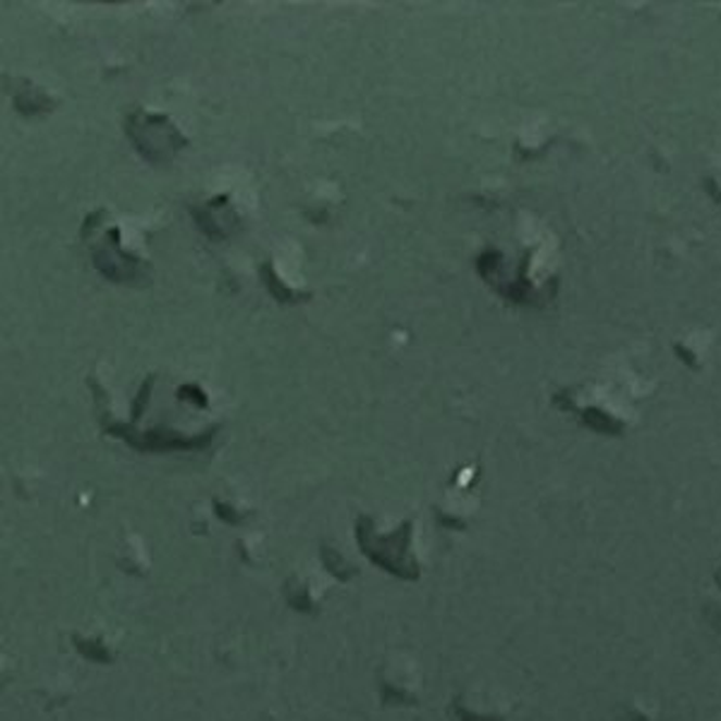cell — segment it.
Segmentation results:
<instances>
[{
  "label": "cell",
  "instance_id": "cell-1",
  "mask_svg": "<svg viewBox=\"0 0 721 721\" xmlns=\"http://www.w3.org/2000/svg\"><path fill=\"white\" fill-rule=\"evenodd\" d=\"M125 133L137 147V152L154 164L169 162L181 147H186V137L176 130V125H171L166 116H154V113L133 111Z\"/></svg>",
  "mask_w": 721,
  "mask_h": 721
},
{
  "label": "cell",
  "instance_id": "cell-5",
  "mask_svg": "<svg viewBox=\"0 0 721 721\" xmlns=\"http://www.w3.org/2000/svg\"><path fill=\"white\" fill-rule=\"evenodd\" d=\"M181 399H190V402H196L198 407H208V397L200 390L198 385H183L178 390Z\"/></svg>",
  "mask_w": 721,
  "mask_h": 721
},
{
  "label": "cell",
  "instance_id": "cell-6",
  "mask_svg": "<svg viewBox=\"0 0 721 721\" xmlns=\"http://www.w3.org/2000/svg\"><path fill=\"white\" fill-rule=\"evenodd\" d=\"M152 383H154V377L150 375V377H147V385H142V390H140V395H137V399H135V405H133V421H137V419H140V417H142V407L147 405V399H150V390H152Z\"/></svg>",
  "mask_w": 721,
  "mask_h": 721
},
{
  "label": "cell",
  "instance_id": "cell-3",
  "mask_svg": "<svg viewBox=\"0 0 721 721\" xmlns=\"http://www.w3.org/2000/svg\"><path fill=\"white\" fill-rule=\"evenodd\" d=\"M95 265L107 279L113 282H128L142 274V262L121 250V228H111L107 246L95 253Z\"/></svg>",
  "mask_w": 721,
  "mask_h": 721
},
{
  "label": "cell",
  "instance_id": "cell-2",
  "mask_svg": "<svg viewBox=\"0 0 721 721\" xmlns=\"http://www.w3.org/2000/svg\"><path fill=\"white\" fill-rule=\"evenodd\" d=\"M111 436H121L128 440L130 445L140 450H196L204 448L212 438H214V428L204 433V436L196 438H183L176 436V433L169 431H150V433H135L130 426H123V423H116V426H109Z\"/></svg>",
  "mask_w": 721,
  "mask_h": 721
},
{
  "label": "cell",
  "instance_id": "cell-4",
  "mask_svg": "<svg viewBox=\"0 0 721 721\" xmlns=\"http://www.w3.org/2000/svg\"><path fill=\"white\" fill-rule=\"evenodd\" d=\"M260 274H262V277H265L268 289H270V294L277 301H282V303H296V301L306 299V294H296L294 289H289V286L282 284V279L277 277V272H274V268H272V262H265V265L260 268Z\"/></svg>",
  "mask_w": 721,
  "mask_h": 721
},
{
  "label": "cell",
  "instance_id": "cell-7",
  "mask_svg": "<svg viewBox=\"0 0 721 721\" xmlns=\"http://www.w3.org/2000/svg\"><path fill=\"white\" fill-rule=\"evenodd\" d=\"M717 585H719V589H721V565H719V570H717Z\"/></svg>",
  "mask_w": 721,
  "mask_h": 721
}]
</instances>
